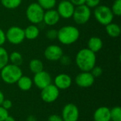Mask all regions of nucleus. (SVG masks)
<instances>
[{"label": "nucleus", "mask_w": 121, "mask_h": 121, "mask_svg": "<svg viewBox=\"0 0 121 121\" xmlns=\"http://www.w3.org/2000/svg\"><path fill=\"white\" fill-rule=\"evenodd\" d=\"M76 65L82 72H90L96 63V53L89 49L83 48L78 51L75 57Z\"/></svg>", "instance_id": "nucleus-1"}, {"label": "nucleus", "mask_w": 121, "mask_h": 121, "mask_svg": "<svg viewBox=\"0 0 121 121\" xmlns=\"http://www.w3.org/2000/svg\"><path fill=\"white\" fill-rule=\"evenodd\" d=\"M80 37L79 30L74 26H65L57 30V40L60 43L69 45L74 43Z\"/></svg>", "instance_id": "nucleus-2"}, {"label": "nucleus", "mask_w": 121, "mask_h": 121, "mask_svg": "<svg viewBox=\"0 0 121 121\" xmlns=\"http://www.w3.org/2000/svg\"><path fill=\"white\" fill-rule=\"evenodd\" d=\"M0 71V77L4 82L8 84H16L23 75L20 67L12 64H7Z\"/></svg>", "instance_id": "nucleus-3"}, {"label": "nucleus", "mask_w": 121, "mask_h": 121, "mask_svg": "<svg viewBox=\"0 0 121 121\" xmlns=\"http://www.w3.org/2000/svg\"><path fill=\"white\" fill-rule=\"evenodd\" d=\"M45 10L37 3L33 2L30 4L26 11L27 19L32 24H38L43 22Z\"/></svg>", "instance_id": "nucleus-4"}, {"label": "nucleus", "mask_w": 121, "mask_h": 121, "mask_svg": "<svg viewBox=\"0 0 121 121\" xmlns=\"http://www.w3.org/2000/svg\"><path fill=\"white\" fill-rule=\"evenodd\" d=\"M94 9V17L100 24L106 26L113 22L114 15L110 7L106 5H99Z\"/></svg>", "instance_id": "nucleus-5"}, {"label": "nucleus", "mask_w": 121, "mask_h": 121, "mask_svg": "<svg viewBox=\"0 0 121 121\" xmlns=\"http://www.w3.org/2000/svg\"><path fill=\"white\" fill-rule=\"evenodd\" d=\"M91 16V11L86 5L83 4L81 6H75L72 17L74 22L79 25L86 24L90 19Z\"/></svg>", "instance_id": "nucleus-6"}, {"label": "nucleus", "mask_w": 121, "mask_h": 121, "mask_svg": "<svg viewBox=\"0 0 121 121\" xmlns=\"http://www.w3.org/2000/svg\"><path fill=\"white\" fill-rule=\"evenodd\" d=\"M5 33L6 40L13 45H19L26 39L24 29L17 26L10 27Z\"/></svg>", "instance_id": "nucleus-7"}, {"label": "nucleus", "mask_w": 121, "mask_h": 121, "mask_svg": "<svg viewBox=\"0 0 121 121\" xmlns=\"http://www.w3.org/2000/svg\"><path fill=\"white\" fill-rule=\"evenodd\" d=\"M60 96V90L52 84L41 89V99L48 104L55 102Z\"/></svg>", "instance_id": "nucleus-8"}, {"label": "nucleus", "mask_w": 121, "mask_h": 121, "mask_svg": "<svg viewBox=\"0 0 121 121\" xmlns=\"http://www.w3.org/2000/svg\"><path fill=\"white\" fill-rule=\"evenodd\" d=\"M61 117L63 121H77L79 117L78 107L72 103L66 104L62 111Z\"/></svg>", "instance_id": "nucleus-9"}, {"label": "nucleus", "mask_w": 121, "mask_h": 121, "mask_svg": "<svg viewBox=\"0 0 121 121\" xmlns=\"http://www.w3.org/2000/svg\"><path fill=\"white\" fill-rule=\"evenodd\" d=\"M75 6L69 0H61L57 5V11L60 18L69 19L72 17Z\"/></svg>", "instance_id": "nucleus-10"}, {"label": "nucleus", "mask_w": 121, "mask_h": 121, "mask_svg": "<svg viewBox=\"0 0 121 121\" xmlns=\"http://www.w3.org/2000/svg\"><path fill=\"white\" fill-rule=\"evenodd\" d=\"M33 82L38 89H43L52 84V77L48 72L43 70L40 72L34 74Z\"/></svg>", "instance_id": "nucleus-11"}, {"label": "nucleus", "mask_w": 121, "mask_h": 121, "mask_svg": "<svg viewBox=\"0 0 121 121\" xmlns=\"http://www.w3.org/2000/svg\"><path fill=\"white\" fill-rule=\"evenodd\" d=\"M63 55L62 48L57 45H50L48 46L44 51V57L45 59L52 62L60 60Z\"/></svg>", "instance_id": "nucleus-12"}, {"label": "nucleus", "mask_w": 121, "mask_h": 121, "mask_svg": "<svg viewBox=\"0 0 121 121\" xmlns=\"http://www.w3.org/2000/svg\"><path fill=\"white\" fill-rule=\"evenodd\" d=\"M95 81V78L90 72H82L75 78L77 85L81 88H89L91 86Z\"/></svg>", "instance_id": "nucleus-13"}, {"label": "nucleus", "mask_w": 121, "mask_h": 121, "mask_svg": "<svg viewBox=\"0 0 121 121\" xmlns=\"http://www.w3.org/2000/svg\"><path fill=\"white\" fill-rule=\"evenodd\" d=\"M72 84V77L67 74H59L55 77L54 85L59 90H65L69 89Z\"/></svg>", "instance_id": "nucleus-14"}, {"label": "nucleus", "mask_w": 121, "mask_h": 121, "mask_svg": "<svg viewBox=\"0 0 121 121\" xmlns=\"http://www.w3.org/2000/svg\"><path fill=\"white\" fill-rule=\"evenodd\" d=\"M60 19V16L57 10L52 9L46 10V11L44 12L43 22H44V23L48 26H53L57 24Z\"/></svg>", "instance_id": "nucleus-15"}, {"label": "nucleus", "mask_w": 121, "mask_h": 121, "mask_svg": "<svg viewBox=\"0 0 121 121\" xmlns=\"http://www.w3.org/2000/svg\"><path fill=\"white\" fill-rule=\"evenodd\" d=\"M94 121H111V109L106 106L98 108L94 113Z\"/></svg>", "instance_id": "nucleus-16"}, {"label": "nucleus", "mask_w": 121, "mask_h": 121, "mask_svg": "<svg viewBox=\"0 0 121 121\" xmlns=\"http://www.w3.org/2000/svg\"><path fill=\"white\" fill-rule=\"evenodd\" d=\"M87 45H88L87 48L88 49H89L93 52L96 53L102 49L104 43L101 38L96 36H93L89 39Z\"/></svg>", "instance_id": "nucleus-17"}, {"label": "nucleus", "mask_w": 121, "mask_h": 121, "mask_svg": "<svg viewBox=\"0 0 121 121\" xmlns=\"http://www.w3.org/2000/svg\"><path fill=\"white\" fill-rule=\"evenodd\" d=\"M25 38L28 40H35L36 39L40 34V30L35 24H31L28 26L24 29Z\"/></svg>", "instance_id": "nucleus-18"}, {"label": "nucleus", "mask_w": 121, "mask_h": 121, "mask_svg": "<svg viewBox=\"0 0 121 121\" xmlns=\"http://www.w3.org/2000/svg\"><path fill=\"white\" fill-rule=\"evenodd\" d=\"M16 84H17L18 88L21 91H29L32 88L33 82V79H30L29 77L22 75L20 77V79L18 80Z\"/></svg>", "instance_id": "nucleus-19"}, {"label": "nucleus", "mask_w": 121, "mask_h": 121, "mask_svg": "<svg viewBox=\"0 0 121 121\" xmlns=\"http://www.w3.org/2000/svg\"><path fill=\"white\" fill-rule=\"evenodd\" d=\"M106 31L110 37L117 38L121 35V29L118 24L112 22L106 26Z\"/></svg>", "instance_id": "nucleus-20"}, {"label": "nucleus", "mask_w": 121, "mask_h": 121, "mask_svg": "<svg viewBox=\"0 0 121 121\" xmlns=\"http://www.w3.org/2000/svg\"><path fill=\"white\" fill-rule=\"evenodd\" d=\"M44 65L43 62L39 59H33L29 62V69L33 74H36L43 70Z\"/></svg>", "instance_id": "nucleus-21"}, {"label": "nucleus", "mask_w": 121, "mask_h": 121, "mask_svg": "<svg viewBox=\"0 0 121 121\" xmlns=\"http://www.w3.org/2000/svg\"><path fill=\"white\" fill-rule=\"evenodd\" d=\"M9 61L11 62V64L20 67L23 63V56L20 52L13 51L9 55Z\"/></svg>", "instance_id": "nucleus-22"}, {"label": "nucleus", "mask_w": 121, "mask_h": 121, "mask_svg": "<svg viewBox=\"0 0 121 121\" xmlns=\"http://www.w3.org/2000/svg\"><path fill=\"white\" fill-rule=\"evenodd\" d=\"M2 6L8 9H15L19 7L22 0H0Z\"/></svg>", "instance_id": "nucleus-23"}, {"label": "nucleus", "mask_w": 121, "mask_h": 121, "mask_svg": "<svg viewBox=\"0 0 121 121\" xmlns=\"http://www.w3.org/2000/svg\"><path fill=\"white\" fill-rule=\"evenodd\" d=\"M9 62L8 51L2 46L0 47V70L9 64Z\"/></svg>", "instance_id": "nucleus-24"}, {"label": "nucleus", "mask_w": 121, "mask_h": 121, "mask_svg": "<svg viewBox=\"0 0 121 121\" xmlns=\"http://www.w3.org/2000/svg\"><path fill=\"white\" fill-rule=\"evenodd\" d=\"M37 3L44 10H49L53 9L56 6L57 0H38Z\"/></svg>", "instance_id": "nucleus-25"}, {"label": "nucleus", "mask_w": 121, "mask_h": 121, "mask_svg": "<svg viewBox=\"0 0 121 121\" xmlns=\"http://www.w3.org/2000/svg\"><path fill=\"white\" fill-rule=\"evenodd\" d=\"M111 121H121V108L115 106L111 109Z\"/></svg>", "instance_id": "nucleus-26"}, {"label": "nucleus", "mask_w": 121, "mask_h": 121, "mask_svg": "<svg viewBox=\"0 0 121 121\" xmlns=\"http://www.w3.org/2000/svg\"><path fill=\"white\" fill-rule=\"evenodd\" d=\"M111 9L114 16H120L121 15V0H115Z\"/></svg>", "instance_id": "nucleus-27"}, {"label": "nucleus", "mask_w": 121, "mask_h": 121, "mask_svg": "<svg viewBox=\"0 0 121 121\" xmlns=\"http://www.w3.org/2000/svg\"><path fill=\"white\" fill-rule=\"evenodd\" d=\"M45 36L49 40H54L57 38V30L55 29H50L46 32Z\"/></svg>", "instance_id": "nucleus-28"}, {"label": "nucleus", "mask_w": 121, "mask_h": 121, "mask_svg": "<svg viewBox=\"0 0 121 121\" xmlns=\"http://www.w3.org/2000/svg\"><path fill=\"white\" fill-rule=\"evenodd\" d=\"M90 72L91 73V74L94 76V78L99 77L103 74V69L99 66H94L93 69L90 71Z\"/></svg>", "instance_id": "nucleus-29"}, {"label": "nucleus", "mask_w": 121, "mask_h": 121, "mask_svg": "<svg viewBox=\"0 0 121 121\" xmlns=\"http://www.w3.org/2000/svg\"><path fill=\"white\" fill-rule=\"evenodd\" d=\"M100 2H101V0H86L85 5H86L90 9L96 8L100 4Z\"/></svg>", "instance_id": "nucleus-30"}, {"label": "nucleus", "mask_w": 121, "mask_h": 121, "mask_svg": "<svg viewBox=\"0 0 121 121\" xmlns=\"http://www.w3.org/2000/svg\"><path fill=\"white\" fill-rule=\"evenodd\" d=\"M60 62H61L62 65L67 66V65H69L71 63V58L68 55H63L61 57V58L60 59Z\"/></svg>", "instance_id": "nucleus-31"}, {"label": "nucleus", "mask_w": 121, "mask_h": 121, "mask_svg": "<svg viewBox=\"0 0 121 121\" xmlns=\"http://www.w3.org/2000/svg\"><path fill=\"white\" fill-rule=\"evenodd\" d=\"M9 116V112L7 110L4 108L0 106V121H4L6 118Z\"/></svg>", "instance_id": "nucleus-32"}, {"label": "nucleus", "mask_w": 121, "mask_h": 121, "mask_svg": "<svg viewBox=\"0 0 121 121\" xmlns=\"http://www.w3.org/2000/svg\"><path fill=\"white\" fill-rule=\"evenodd\" d=\"M12 106H13L12 101L9 99H4L1 104V106L7 111L9 110L12 107Z\"/></svg>", "instance_id": "nucleus-33"}, {"label": "nucleus", "mask_w": 121, "mask_h": 121, "mask_svg": "<svg viewBox=\"0 0 121 121\" xmlns=\"http://www.w3.org/2000/svg\"><path fill=\"white\" fill-rule=\"evenodd\" d=\"M6 41V33L5 32L0 28V47L3 46V45Z\"/></svg>", "instance_id": "nucleus-34"}, {"label": "nucleus", "mask_w": 121, "mask_h": 121, "mask_svg": "<svg viewBox=\"0 0 121 121\" xmlns=\"http://www.w3.org/2000/svg\"><path fill=\"white\" fill-rule=\"evenodd\" d=\"M48 121H63V120L60 116L57 114H52L48 117Z\"/></svg>", "instance_id": "nucleus-35"}, {"label": "nucleus", "mask_w": 121, "mask_h": 121, "mask_svg": "<svg viewBox=\"0 0 121 121\" xmlns=\"http://www.w3.org/2000/svg\"><path fill=\"white\" fill-rule=\"evenodd\" d=\"M72 4L74 6H81L83 4H85V1L86 0H69Z\"/></svg>", "instance_id": "nucleus-36"}, {"label": "nucleus", "mask_w": 121, "mask_h": 121, "mask_svg": "<svg viewBox=\"0 0 121 121\" xmlns=\"http://www.w3.org/2000/svg\"><path fill=\"white\" fill-rule=\"evenodd\" d=\"M4 99H5L4 95L3 94V92L0 90V106H1V104H2V103H3V101H4Z\"/></svg>", "instance_id": "nucleus-37"}, {"label": "nucleus", "mask_w": 121, "mask_h": 121, "mask_svg": "<svg viewBox=\"0 0 121 121\" xmlns=\"http://www.w3.org/2000/svg\"><path fill=\"white\" fill-rule=\"evenodd\" d=\"M26 121H37V119L34 116H29L26 118Z\"/></svg>", "instance_id": "nucleus-38"}, {"label": "nucleus", "mask_w": 121, "mask_h": 121, "mask_svg": "<svg viewBox=\"0 0 121 121\" xmlns=\"http://www.w3.org/2000/svg\"><path fill=\"white\" fill-rule=\"evenodd\" d=\"M15 121V119H14V118L13 117H12V116H8L6 118V119H5V121Z\"/></svg>", "instance_id": "nucleus-39"}]
</instances>
